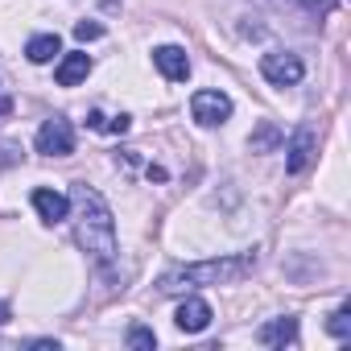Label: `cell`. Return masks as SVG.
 Instances as JSON below:
<instances>
[{
	"label": "cell",
	"mask_w": 351,
	"mask_h": 351,
	"mask_svg": "<svg viewBox=\"0 0 351 351\" xmlns=\"http://www.w3.org/2000/svg\"><path fill=\"white\" fill-rule=\"evenodd\" d=\"M261 75H265L273 87H293V83H302L306 66H302L298 54H289V50H273V54L261 58Z\"/></svg>",
	"instance_id": "4"
},
{
	"label": "cell",
	"mask_w": 351,
	"mask_h": 351,
	"mask_svg": "<svg viewBox=\"0 0 351 351\" xmlns=\"http://www.w3.org/2000/svg\"><path fill=\"white\" fill-rule=\"evenodd\" d=\"M75 240L99 269L116 265V219H112L104 195L87 182L75 186Z\"/></svg>",
	"instance_id": "1"
},
{
	"label": "cell",
	"mask_w": 351,
	"mask_h": 351,
	"mask_svg": "<svg viewBox=\"0 0 351 351\" xmlns=\"http://www.w3.org/2000/svg\"><path fill=\"white\" fill-rule=\"evenodd\" d=\"M285 153H289V157H285V169H289V173H306L310 161H314V128L302 124V128L293 132V141H289Z\"/></svg>",
	"instance_id": "6"
},
{
	"label": "cell",
	"mask_w": 351,
	"mask_h": 351,
	"mask_svg": "<svg viewBox=\"0 0 351 351\" xmlns=\"http://www.w3.org/2000/svg\"><path fill=\"white\" fill-rule=\"evenodd\" d=\"M9 161H13V149H9V145H0V165H9Z\"/></svg>",
	"instance_id": "19"
},
{
	"label": "cell",
	"mask_w": 351,
	"mask_h": 351,
	"mask_svg": "<svg viewBox=\"0 0 351 351\" xmlns=\"http://www.w3.org/2000/svg\"><path fill=\"white\" fill-rule=\"evenodd\" d=\"M124 343H128V347H153V343H157V335H153L149 326H132Z\"/></svg>",
	"instance_id": "15"
},
{
	"label": "cell",
	"mask_w": 351,
	"mask_h": 351,
	"mask_svg": "<svg viewBox=\"0 0 351 351\" xmlns=\"http://www.w3.org/2000/svg\"><path fill=\"white\" fill-rule=\"evenodd\" d=\"M104 128H112V132H128V128H132V120H128V116H116V120H112V124H104Z\"/></svg>",
	"instance_id": "17"
},
{
	"label": "cell",
	"mask_w": 351,
	"mask_h": 351,
	"mask_svg": "<svg viewBox=\"0 0 351 351\" xmlns=\"http://www.w3.org/2000/svg\"><path fill=\"white\" fill-rule=\"evenodd\" d=\"M256 343L265 347H293L298 343V318H273L256 330Z\"/></svg>",
	"instance_id": "9"
},
{
	"label": "cell",
	"mask_w": 351,
	"mask_h": 351,
	"mask_svg": "<svg viewBox=\"0 0 351 351\" xmlns=\"http://www.w3.org/2000/svg\"><path fill=\"white\" fill-rule=\"evenodd\" d=\"M0 322H9V306L5 302H0Z\"/></svg>",
	"instance_id": "20"
},
{
	"label": "cell",
	"mask_w": 351,
	"mask_h": 351,
	"mask_svg": "<svg viewBox=\"0 0 351 351\" xmlns=\"http://www.w3.org/2000/svg\"><path fill=\"white\" fill-rule=\"evenodd\" d=\"M104 5H108V9H112V5H120V0H104Z\"/></svg>",
	"instance_id": "21"
},
{
	"label": "cell",
	"mask_w": 351,
	"mask_h": 351,
	"mask_svg": "<svg viewBox=\"0 0 351 351\" xmlns=\"http://www.w3.org/2000/svg\"><path fill=\"white\" fill-rule=\"evenodd\" d=\"M191 116H195L199 124L215 128V124H223V120L232 116V99H228L223 91H195V99H191Z\"/></svg>",
	"instance_id": "5"
},
{
	"label": "cell",
	"mask_w": 351,
	"mask_h": 351,
	"mask_svg": "<svg viewBox=\"0 0 351 351\" xmlns=\"http://www.w3.org/2000/svg\"><path fill=\"white\" fill-rule=\"evenodd\" d=\"M34 207H38V215H42L46 223H62L66 211H71L66 195H58V191H34Z\"/></svg>",
	"instance_id": "11"
},
{
	"label": "cell",
	"mask_w": 351,
	"mask_h": 351,
	"mask_svg": "<svg viewBox=\"0 0 351 351\" xmlns=\"http://www.w3.org/2000/svg\"><path fill=\"white\" fill-rule=\"evenodd\" d=\"M87 71H91V58L87 54H66L62 62H58V71H54V79H58V87H79L83 79H87Z\"/></svg>",
	"instance_id": "10"
},
{
	"label": "cell",
	"mask_w": 351,
	"mask_h": 351,
	"mask_svg": "<svg viewBox=\"0 0 351 351\" xmlns=\"http://www.w3.org/2000/svg\"><path fill=\"white\" fill-rule=\"evenodd\" d=\"M248 145H252V153H269V149H277V145H281V128H277L273 120H265V124L252 132V141H248Z\"/></svg>",
	"instance_id": "13"
},
{
	"label": "cell",
	"mask_w": 351,
	"mask_h": 351,
	"mask_svg": "<svg viewBox=\"0 0 351 351\" xmlns=\"http://www.w3.org/2000/svg\"><path fill=\"white\" fill-rule=\"evenodd\" d=\"M58 50H62V38H58V34H38V38H29V46H25V58L42 66V62H50Z\"/></svg>",
	"instance_id": "12"
},
{
	"label": "cell",
	"mask_w": 351,
	"mask_h": 351,
	"mask_svg": "<svg viewBox=\"0 0 351 351\" xmlns=\"http://www.w3.org/2000/svg\"><path fill=\"white\" fill-rule=\"evenodd\" d=\"M153 62H157V71H161L169 83H182V79L191 75V58H186L182 46H157V50H153Z\"/></svg>",
	"instance_id": "7"
},
{
	"label": "cell",
	"mask_w": 351,
	"mask_h": 351,
	"mask_svg": "<svg viewBox=\"0 0 351 351\" xmlns=\"http://www.w3.org/2000/svg\"><path fill=\"white\" fill-rule=\"evenodd\" d=\"M326 330H330L335 339H351V302H343V306L326 318Z\"/></svg>",
	"instance_id": "14"
},
{
	"label": "cell",
	"mask_w": 351,
	"mask_h": 351,
	"mask_svg": "<svg viewBox=\"0 0 351 351\" xmlns=\"http://www.w3.org/2000/svg\"><path fill=\"white\" fill-rule=\"evenodd\" d=\"M38 153H46V157H71L75 153V128L66 116H50L38 128Z\"/></svg>",
	"instance_id": "3"
},
{
	"label": "cell",
	"mask_w": 351,
	"mask_h": 351,
	"mask_svg": "<svg viewBox=\"0 0 351 351\" xmlns=\"http://www.w3.org/2000/svg\"><path fill=\"white\" fill-rule=\"evenodd\" d=\"M87 124H91V128H104L108 120H104V112H91V116H87Z\"/></svg>",
	"instance_id": "18"
},
{
	"label": "cell",
	"mask_w": 351,
	"mask_h": 351,
	"mask_svg": "<svg viewBox=\"0 0 351 351\" xmlns=\"http://www.w3.org/2000/svg\"><path fill=\"white\" fill-rule=\"evenodd\" d=\"M256 269V256H215L203 265H186V269H173L157 281L161 293H182V289H199V285H232L240 277H248Z\"/></svg>",
	"instance_id": "2"
},
{
	"label": "cell",
	"mask_w": 351,
	"mask_h": 351,
	"mask_svg": "<svg viewBox=\"0 0 351 351\" xmlns=\"http://www.w3.org/2000/svg\"><path fill=\"white\" fill-rule=\"evenodd\" d=\"M75 38H79V42H95V38H104V25H99V21H79V25H75Z\"/></svg>",
	"instance_id": "16"
},
{
	"label": "cell",
	"mask_w": 351,
	"mask_h": 351,
	"mask_svg": "<svg viewBox=\"0 0 351 351\" xmlns=\"http://www.w3.org/2000/svg\"><path fill=\"white\" fill-rule=\"evenodd\" d=\"M173 322H178V330H186V335H199V330L211 326V306L203 298H186L178 306V314H173Z\"/></svg>",
	"instance_id": "8"
}]
</instances>
